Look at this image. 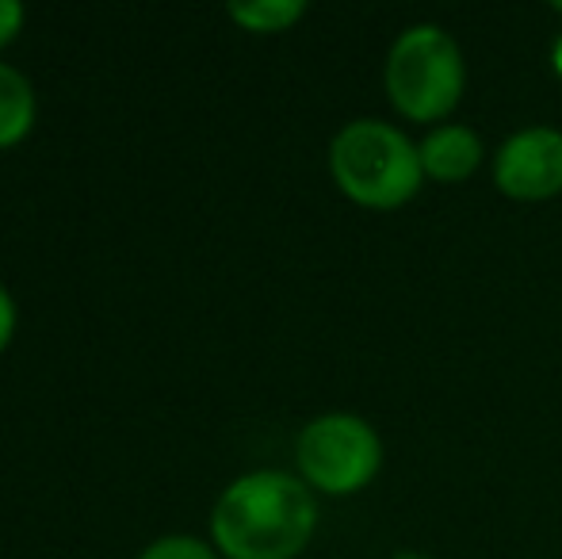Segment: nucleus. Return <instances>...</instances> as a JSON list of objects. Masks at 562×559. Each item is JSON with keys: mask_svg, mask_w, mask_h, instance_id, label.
Listing matches in <instances>:
<instances>
[{"mask_svg": "<svg viewBox=\"0 0 562 559\" xmlns=\"http://www.w3.org/2000/svg\"><path fill=\"white\" fill-rule=\"evenodd\" d=\"M318 533V494L288 468H249L215 494L207 537L223 559H299Z\"/></svg>", "mask_w": 562, "mask_h": 559, "instance_id": "1", "label": "nucleus"}, {"mask_svg": "<svg viewBox=\"0 0 562 559\" xmlns=\"http://www.w3.org/2000/svg\"><path fill=\"white\" fill-rule=\"evenodd\" d=\"M329 177L337 192L368 211H398L422 192L425 169L417 142L398 123L360 115L329 138Z\"/></svg>", "mask_w": 562, "mask_h": 559, "instance_id": "2", "label": "nucleus"}, {"mask_svg": "<svg viewBox=\"0 0 562 559\" xmlns=\"http://www.w3.org/2000/svg\"><path fill=\"white\" fill-rule=\"evenodd\" d=\"M386 100L409 123L440 127L467 92V58L440 23H409L383 62Z\"/></svg>", "mask_w": 562, "mask_h": 559, "instance_id": "3", "label": "nucleus"}, {"mask_svg": "<svg viewBox=\"0 0 562 559\" xmlns=\"http://www.w3.org/2000/svg\"><path fill=\"white\" fill-rule=\"evenodd\" d=\"M295 471L314 494L352 499L383 471V437L363 414L326 411L295 433Z\"/></svg>", "mask_w": 562, "mask_h": 559, "instance_id": "4", "label": "nucleus"}, {"mask_svg": "<svg viewBox=\"0 0 562 559\" xmlns=\"http://www.w3.org/2000/svg\"><path fill=\"white\" fill-rule=\"evenodd\" d=\"M494 185L517 203H543L562 192V131L536 123L497 146Z\"/></svg>", "mask_w": 562, "mask_h": 559, "instance_id": "5", "label": "nucleus"}, {"mask_svg": "<svg viewBox=\"0 0 562 559\" xmlns=\"http://www.w3.org/2000/svg\"><path fill=\"white\" fill-rule=\"evenodd\" d=\"M422 149V169L425 180L437 185H463L467 177L479 172V165L486 161V146L482 135L467 123H440L429 127V135L417 142Z\"/></svg>", "mask_w": 562, "mask_h": 559, "instance_id": "6", "label": "nucleus"}, {"mask_svg": "<svg viewBox=\"0 0 562 559\" xmlns=\"http://www.w3.org/2000/svg\"><path fill=\"white\" fill-rule=\"evenodd\" d=\"M38 123L35 81L15 62L0 58V154L31 138Z\"/></svg>", "mask_w": 562, "mask_h": 559, "instance_id": "7", "label": "nucleus"}, {"mask_svg": "<svg viewBox=\"0 0 562 559\" xmlns=\"http://www.w3.org/2000/svg\"><path fill=\"white\" fill-rule=\"evenodd\" d=\"M303 15V0H234V4H226V20L249 31V35H283Z\"/></svg>", "mask_w": 562, "mask_h": 559, "instance_id": "8", "label": "nucleus"}, {"mask_svg": "<svg viewBox=\"0 0 562 559\" xmlns=\"http://www.w3.org/2000/svg\"><path fill=\"white\" fill-rule=\"evenodd\" d=\"M134 559H223V556L211 545V537H200V533H161L149 545H142Z\"/></svg>", "mask_w": 562, "mask_h": 559, "instance_id": "9", "label": "nucleus"}, {"mask_svg": "<svg viewBox=\"0 0 562 559\" xmlns=\"http://www.w3.org/2000/svg\"><path fill=\"white\" fill-rule=\"evenodd\" d=\"M27 27V8L20 0H0V51L15 43Z\"/></svg>", "mask_w": 562, "mask_h": 559, "instance_id": "10", "label": "nucleus"}, {"mask_svg": "<svg viewBox=\"0 0 562 559\" xmlns=\"http://www.w3.org/2000/svg\"><path fill=\"white\" fill-rule=\"evenodd\" d=\"M15 329H20V303H15L12 288L0 280V357H4L8 345L15 342Z\"/></svg>", "mask_w": 562, "mask_h": 559, "instance_id": "11", "label": "nucleus"}, {"mask_svg": "<svg viewBox=\"0 0 562 559\" xmlns=\"http://www.w3.org/2000/svg\"><path fill=\"white\" fill-rule=\"evenodd\" d=\"M391 559H432L429 552H422V548H398Z\"/></svg>", "mask_w": 562, "mask_h": 559, "instance_id": "12", "label": "nucleus"}, {"mask_svg": "<svg viewBox=\"0 0 562 559\" xmlns=\"http://www.w3.org/2000/svg\"><path fill=\"white\" fill-rule=\"evenodd\" d=\"M551 66H555L559 81H562V35L555 38V46H551Z\"/></svg>", "mask_w": 562, "mask_h": 559, "instance_id": "13", "label": "nucleus"}, {"mask_svg": "<svg viewBox=\"0 0 562 559\" xmlns=\"http://www.w3.org/2000/svg\"><path fill=\"white\" fill-rule=\"evenodd\" d=\"M551 12H555V15H562V0H555V4H551Z\"/></svg>", "mask_w": 562, "mask_h": 559, "instance_id": "14", "label": "nucleus"}]
</instances>
